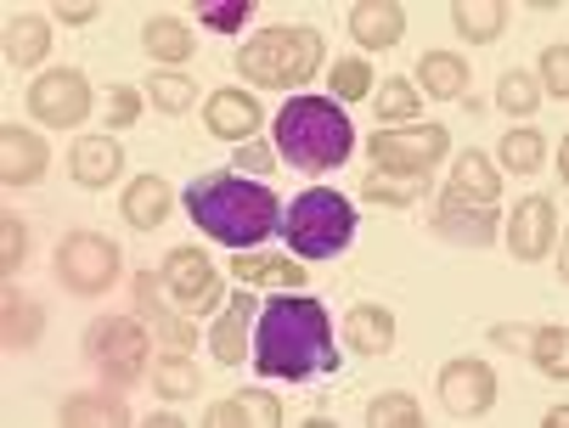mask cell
Here are the masks:
<instances>
[{"label":"cell","mask_w":569,"mask_h":428,"mask_svg":"<svg viewBox=\"0 0 569 428\" xmlns=\"http://www.w3.org/2000/svg\"><path fill=\"white\" fill-rule=\"evenodd\" d=\"M158 299H164V277H136V310H141V321H152V332L164 338L170 356L192 350L198 345V327L181 321V316H170V305H158Z\"/></svg>","instance_id":"13"},{"label":"cell","mask_w":569,"mask_h":428,"mask_svg":"<svg viewBox=\"0 0 569 428\" xmlns=\"http://www.w3.org/2000/svg\"><path fill=\"white\" fill-rule=\"evenodd\" d=\"M435 231L451 237V242H468V248H485V242H497V209L491 203H462L446 192L440 215H435Z\"/></svg>","instance_id":"14"},{"label":"cell","mask_w":569,"mask_h":428,"mask_svg":"<svg viewBox=\"0 0 569 428\" xmlns=\"http://www.w3.org/2000/svg\"><path fill=\"white\" fill-rule=\"evenodd\" d=\"M552 226H558L552 203H547V198H525V203L513 209V226H508L513 260H541V253L552 248Z\"/></svg>","instance_id":"15"},{"label":"cell","mask_w":569,"mask_h":428,"mask_svg":"<svg viewBox=\"0 0 569 428\" xmlns=\"http://www.w3.org/2000/svg\"><path fill=\"white\" fill-rule=\"evenodd\" d=\"M277 147L293 169H339L356 147V130L345 119V108L333 97H293L282 113H277Z\"/></svg>","instance_id":"3"},{"label":"cell","mask_w":569,"mask_h":428,"mask_svg":"<svg viewBox=\"0 0 569 428\" xmlns=\"http://www.w3.org/2000/svg\"><path fill=\"white\" fill-rule=\"evenodd\" d=\"M249 327H254V299L237 293L231 310H226V316L214 321V332H209V350H214L220 367H237V361H242V350H249Z\"/></svg>","instance_id":"20"},{"label":"cell","mask_w":569,"mask_h":428,"mask_svg":"<svg viewBox=\"0 0 569 428\" xmlns=\"http://www.w3.org/2000/svg\"><path fill=\"white\" fill-rule=\"evenodd\" d=\"M68 169H73L79 187H113L119 169H124V152H119L113 136H86V141L68 152Z\"/></svg>","instance_id":"17"},{"label":"cell","mask_w":569,"mask_h":428,"mask_svg":"<svg viewBox=\"0 0 569 428\" xmlns=\"http://www.w3.org/2000/svg\"><path fill=\"white\" fill-rule=\"evenodd\" d=\"M547 147L536 130H508L502 136V169H513V176H530V169H541Z\"/></svg>","instance_id":"35"},{"label":"cell","mask_w":569,"mask_h":428,"mask_svg":"<svg viewBox=\"0 0 569 428\" xmlns=\"http://www.w3.org/2000/svg\"><path fill=\"white\" fill-rule=\"evenodd\" d=\"M147 91H152V102L164 108V113H187V108H192V97H198V84H192L187 73L164 68V73H152V79H147Z\"/></svg>","instance_id":"34"},{"label":"cell","mask_w":569,"mask_h":428,"mask_svg":"<svg viewBox=\"0 0 569 428\" xmlns=\"http://www.w3.org/2000/svg\"><path fill=\"white\" fill-rule=\"evenodd\" d=\"M152 384H158V395L187 400V395H198V367L187 356H164V361L152 367Z\"/></svg>","instance_id":"36"},{"label":"cell","mask_w":569,"mask_h":428,"mask_svg":"<svg viewBox=\"0 0 569 428\" xmlns=\"http://www.w3.org/2000/svg\"><path fill=\"white\" fill-rule=\"evenodd\" d=\"M119 215L136 226V231H158L170 220V187L158 181V176H141V181H130L124 187V203H119Z\"/></svg>","instance_id":"22"},{"label":"cell","mask_w":569,"mask_h":428,"mask_svg":"<svg viewBox=\"0 0 569 428\" xmlns=\"http://www.w3.org/2000/svg\"><path fill=\"white\" fill-rule=\"evenodd\" d=\"M62 422L68 428H91V422H130V406L113 395H68L62 400Z\"/></svg>","instance_id":"27"},{"label":"cell","mask_w":569,"mask_h":428,"mask_svg":"<svg viewBox=\"0 0 569 428\" xmlns=\"http://www.w3.org/2000/svg\"><path fill=\"white\" fill-rule=\"evenodd\" d=\"M361 192H367L372 203L406 209V203H418V198L429 192V176H395V169H372V176L361 181Z\"/></svg>","instance_id":"29"},{"label":"cell","mask_w":569,"mask_h":428,"mask_svg":"<svg viewBox=\"0 0 569 428\" xmlns=\"http://www.w3.org/2000/svg\"><path fill=\"white\" fill-rule=\"evenodd\" d=\"M51 51V29L40 23V18H7V62L12 68H34L40 57Z\"/></svg>","instance_id":"26"},{"label":"cell","mask_w":569,"mask_h":428,"mask_svg":"<svg viewBox=\"0 0 569 428\" xmlns=\"http://www.w3.org/2000/svg\"><path fill=\"white\" fill-rule=\"evenodd\" d=\"M530 345H536V367L547 372V378H569V332H563V321H552V327H536L530 332Z\"/></svg>","instance_id":"32"},{"label":"cell","mask_w":569,"mask_h":428,"mask_svg":"<svg viewBox=\"0 0 569 428\" xmlns=\"http://www.w3.org/2000/svg\"><path fill=\"white\" fill-rule=\"evenodd\" d=\"M367 422H372V428H418L423 411H418L412 395H378V400L367 406Z\"/></svg>","instance_id":"37"},{"label":"cell","mask_w":569,"mask_h":428,"mask_svg":"<svg viewBox=\"0 0 569 428\" xmlns=\"http://www.w3.org/2000/svg\"><path fill=\"white\" fill-rule=\"evenodd\" d=\"M266 163H271L266 147H254V141H242V147H237V169H266Z\"/></svg>","instance_id":"44"},{"label":"cell","mask_w":569,"mask_h":428,"mask_svg":"<svg viewBox=\"0 0 569 428\" xmlns=\"http://www.w3.org/2000/svg\"><path fill=\"white\" fill-rule=\"evenodd\" d=\"M187 215L226 248H254L282 226V203L271 187H254L242 176H203L187 187Z\"/></svg>","instance_id":"2"},{"label":"cell","mask_w":569,"mask_h":428,"mask_svg":"<svg viewBox=\"0 0 569 428\" xmlns=\"http://www.w3.org/2000/svg\"><path fill=\"white\" fill-rule=\"evenodd\" d=\"M254 367L266 378H321L339 367L333 321L316 299L282 293L254 316Z\"/></svg>","instance_id":"1"},{"label":"cell","mask_w":569,"mask_h":428,"mask_svg":"<svg viewBox=\"0 0 569 428\" xmlns=\"http://www.w3.org/2000/svg\"><path fill=\"white\" fill-rule=\"evenodd\" d=\"M136 113H141V97L136 91H108V125H136Z\"/></svg>","instance_id":"42"},{"label":"cell","mask_w":569,"mask_h":428,"mask_svg":"<svg viewBox=\"0 0 569 428\" xmlns=\"http://www.w3.org/2000/svg\"><path fill=\"white\" fill-rule=\"evenodd\" d=\"M231 277L242 282V288H249V282H260V288H305V266L299 260H260V253H249V260H242V253H237V260H231Z\"/></svg>","instance_id":"25"},{"label":"cell","mask_w":569,"mask_h":428,"mask_svg":"<svg viewBox=\"0 0 569 428\" xmlns=\"http://www.w3.org/2000/svg\"><path fill=\"white\" fill-rule=\"evenodd\" d=\"M446 130L440 125H400V130H383L372 136V163L378 169H395V176H429V169L446 158Z\"/></svg>","instance_id":"8"},{"label":"cell","mask_w":569,"mask_h":428,"mask_svg":"<svg viewBox=\"0 0 569 428\" xmlns=\"http://www.w3.org/2000/svg\"><path fill=\"white\" fill-rule=\"evenodd\" d=\"M97 7H62V23H91Z\"/></svg>","instance_id":"45"},{"label":"cell","mask_w":569,"mask_h":428,"mask_svg":"<svg viewBox=\"0 0 569 428\" xmlns=\"http://www.w3.org/2000/svg\"><path fill=\"white\" fill-rule=\"evenodd\" d=\"M29 113L40 125H79L91 113V84L79 68H51L29 84Z\"/></svg>","instance_id":"9"},{"label":"cell","mask_w":569,"mask_h":428,"mask_svg":"<svg viewBox=\"0 0 569 428\" xmlns=\"http://www.w3.org/2000/svg\"><path fill=\"white\" fill-rule=\"evenodd\" d=\"M345 345L361 350V356H383L395 345V316L383 305H356L345 316Z\"/></svg>","instance_id":"23"},{"label":"cell","mask_w":569,"mask_h":428,"mask_svg":"<svg viewBox=\"0 0 569 428\" xmlns=\"http://www.w3.org/2000/svg\"><path fill=\"white\" fill-rule=\"evenodd\" d=\"M242 18H249V0H237V7H203L209 29H242Z\"/></svg>","instance_id":"43"},{"label":"cell","mask_w":569,"mask_h":428,"mask_svg":"<svg viewBox=\"0 0 569 428\" xmlns=\"http://www.w3.org/2000/svg\"><path fill=\"white\" fill-rule=\"evenodd\" d=\"M203 422H209V428H237V422H242V428H277V422H282V400L249 389V395L214 400V406L203 411Z\"/></svg>","instance_id":"18"},{"label":"cell","mask_w":569,"mask_h":428,"mask_svg":"<svg viewBox=\"0 0 569 428\" xmlns=\"http://www.w3.org/2000/svg\"><path fill=\"white\" fill-rule=\"evenodd\" d=\"M367 91H372V68L367 62H356V57L333 62V97L339 102H361Z\"/></svg>","instance_id":"38"},{"label":"cell","mask_w":569,"mask_h":428,"mask_svg":"<svg viewBox=\"0 0 569 428\" xmlns=\"http://www.w3.org/2000/svg\"><path fill=\"white\" fill-rule=\"evenodd\" d=\"M141 40H147V51H152L158 62H187V57L198 51L192 29H181L176 18H152V23L141 29Z\"/></svg>","instance_id":"31"},{"label":"cell","mask_w":569,"mask_h":428,"mask_svg":"<svg viewBox=\"0 0 569 428\" xmlns=\"http://www.w3.org/2000/svg\"><path fill=\"white\" fill-rule=\"evenodd\" d=\"M451 23H457V34L485 46V40H497L508 29V7H497V0H462V7L451 12Z\"/></svg>","instance_id":"30"},{"label":"cell","mask_w":569,"mask_h":428,"mask_svg":"<svg viewBox=\"0 0 569 428\" xmlns=\"http://www.w3.org/2000/svg\"><path fill=\"white\" fill-rule=\"evenodd\" d=\"M440 400L451 417H485L497 400V372L485 361H451L440 372Z\"/></svg>","instance_id":"11"},{"label":"cell","mask_w":569,"mask_h":428,"mask_svg":"<svg viewBox=\"0 0 569 428\" xmlns=\"http://www.w3.org/2000/svg\"><path fill=\"white\" fill-rule=\"evenodd\" d=\"M423 113V97H418V84L412 79H389L383 91H378V119L389 125H412Z\"/></svg>","instance_id":"33"},{"label":"cell","mask_w":569,"mask_h":428,"mask_svg":"<svg viewBox=\"0 0 569 428\" xmlns=\"http://www.w3.org/2000/svg\"><path fill=\"white\" fill-rule=\"evenodd\" d=\"M350 34H356L367 51H389V46L406 34V12L395 7V0H361V7L350 12Z\"/></svg>","instance_id":"19"},{"label":"cell","mask_w":569,"mask_h":428,"mask_svg":"<svg viewBox=\"0 0 569 428\" xmlns=\"http://www.w3.org/2000/svg\"><path fill=\"white\" fill-rule=\"evenodd\" d=\"M536 97H541V91H536V79H530V73H519V68H508V73H502V84H497V102H502L508 113H530V108H536Z\"/></svg>","instance_id":"39"},{"label":"cell","mask_w":569,"mask_h":428,"mask_svg":"<svg viewBox=\"0 0 569 428\" xmlns=\"http://www.w3.org/2000/svg\"><path fill=\"white\" fill-rule=\"evenodd\" d=\"M40 327H46L40 305L29 293L7 288V299H0V345H7V350H34L40 345Z\"/></svg>","instance_id":"21"},{"label":"cell","mask_w":569,"mask_h":428,"mask_svg":"<svg viewBox=\"0 0 569 428\" xmlns=\"http://www.w3.org/2000/svg\"><path fill=\"white\" fill-rule=\"evenodd\" d=\"M164 288L176 293V310H187V316L220 310V277H214L203 248H176L170 253L164 260Z\"/></svg>","instance_id":"10"},{"label":"cell","mask_w":569,"mask_h":428,"mask_svg":"<svg viewBox=\"0 0 569 428\" xmlns=\"http://www.w3.org/2000/svg\"><path fill=\"white\" fill-rule=\"evenodd\" d=\"M237 68H242V79L266 84V91H288V84H305L321 68V34L316 29H266L237 51Z\"/></svg>","instance_id":"4"},{"label":"cell","mask_w":569,"mask_h":428,"mask_svg":"<svg viewBox=\"0 0 569 428\" xmlns=\"http://www.w3.org/2000/svg\"><path fill=\"white\" fill-rule=\"evenodd\" d=\"M23 253H29V231H23V220H18V215H0V266L18 271V266H23Z\"/></svg>","instance_id":"40"},{"label":"cell","mask_w":569,"mask_h":428,"mask_svg":"<svg viewBox=\"0 0 569 428\" xmlns=\"http://www.w3.org/2000/svg\"><path fill=\"white\" fill-rule=\"evenodd\" d=\"M282 226H288V248L299 253V260H328V253H339L356 237V209L333 187H310L288 203Z\"/></svg>","instance_id":"5"},{"label":"cell","mask_w":569,"mask_h":428,"mask_svg":"<svg viewBox=\"0 0 569 428\" xmlns=\"http://www.w3.org/2000/svg\"><path fill=\"white\" fill-rule=\"evenodd\" d=\"M418 79H423L429 97H462V91H468V62L451 57V51H429V57L418 62Z\"/></svg>","instance_id":"28"},{"label":"cell","mask_w":569,"mask_h":428,"mask_svg":"<svg viewBox=\"0 0 569 428\" xmlns=\"http://www.w3.org/2000/svg\"><path fill=\"white\" fill-rule=\"evenodd\" d=\"M46 163H51V152L34 130H18V125L0 130V181L7 187H34L46 176Z\"/></svg>","instance_id":"12"},{"label":"cell","mask_w":569,"mask_h":428,"mask_svg":"<svg viewBox=\"0 0 569 428\" xmlns=\"http://www.w3.org/2000/svg\"><path fill=\"white\" fill-rule=\"evenodd\" d=\"M541 79H547V91H552L558 102L569 97V51H563V40L541 51Z\"/></svg>","instance_id":"41"},{"label":"cell","mask_w":569,"mask_h":428,"mask_svg":"<svg viewBox=\"0 0 569 428\" xmlns=\"http://www.w3.org/2000/svg\"><path fill=\"white\" fill-rule=\"evenodd\" d=\"M203 125L220 136V141H249L260 130V102L254 97H242V91H214L209 108H203Z\"/></svg>","instance_id":"16"},{"label":"cell","mask_w":569,"mask_h":428,"mask_svg":"<svg viewBox=\"0 0 569 428\" xmlns=\"http://www.w3.org/2000/svg\"><path fill=\"white\" fill-rule=\"evenodd\" d=\"M497 192H502V169H491L485 152H462L457 169H451V198H462V203H497Z\"/></svg>","instance_id":"24"},{"label":"cell","mask_w":569,"mask_h":428,"mask_svg":"<svg viewBox=\"0 0 569 428\" xmlns=\"http://www.w3.org/2000/svg\"><path fill=\"white\" fill-rule=\"evenodd\" d=\"M86 350H91V361L102 367L108 389H119V395H124L130 384H141V372H147V338H141V321H130V316L91 321Z\"/></svg>","instance_id":"6"},{"label":"cell","mask_w":569,"mask_h":428,"mask_svg":"<svg viewBox=\"0 0 569 428\" xmlns=\"http://www.w3.org/2000/svg\"><path fill=\"white\" fill-rule=\"evenodd\" d=\"M57 277H62V288L86 293V299L108 293V288L119 282V242L102 237V231H73V237H62V248H57Z\"/></svg>","instance_id":"7"}]
</instances>
